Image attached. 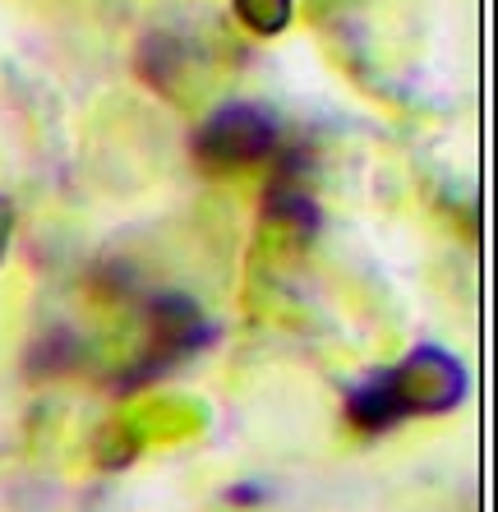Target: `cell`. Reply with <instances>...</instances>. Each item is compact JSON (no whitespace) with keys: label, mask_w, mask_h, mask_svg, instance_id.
Instances as JSON below:
<instances>
[{"label":"cell","mask_w":498,"mask_h":512,"mask_svg":"<svg viewBox=\"0 0 498 512\" xmlns=\"http://www.w3.org/2000/svg\"><path fill=\"white\" fill-rule=\"evenodd\" d=\"M402 416V402H397V388L392 379H379V383H365L356 397H351V420L360 429H383L388 420Z\"/></svg>","instance_id":"3"},{"label":"cell","mask_w":498,"mask_h":512,"mask_svg":"<svg viewBox=\"0 0 498 512\" xmlns=\"http://www.w3.org/2000/svg\"><path fill=\"white\" fill-rule=\"evenodd\" d=\"M273 143H277V120L263 107L236 102V107H222L203 120L199 139H194V157H199L203 171H236L268 157Z\"/></svg>","instance_id":"1"},{"label":"cell","mask_w":498,"mask_h":512,"mask_svg":"<svg viewBox=\"0 0 498 512\" xmlns=\"http://www.w3.org/2000/svg\"><path fill=\"white\" fill-rule=\"evenodd\" d=\"M10 222H14V217H10V203L0 199V259H5V245H10Z\"/></svg>","instance_id":"5"},{"label":"cell","mask_w":498,"mask_h":512,"mask_svg":"<svg viewBox=\"0 0 498 512\" xmlns=\"http://www.w3.org/2000/svg\"><path fill=\"white\" fill-rule=\"evenodd\" d=\"M291 10L296 0H236V19L259 37H277L291 24Z\"/></svg>","instance_id":"4"},{"label":"cell","mask_w":498,"mask_h":512,"mask_svg":"<svg viewBox=\"0 0 498 512\" xmlns=\"http://www.w3.org/2000/svg\"><path fill=\"white\" fill-rule=\"evenodd\" d=\"M388 379L397 388L402 411H443V406H452L466 393V379L457 370V360L439 356V351H420V356H411Z\"/></svg>","instance_id":"2"}]
</instances>
